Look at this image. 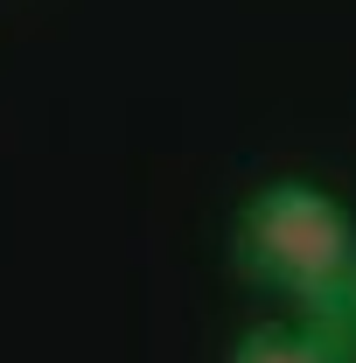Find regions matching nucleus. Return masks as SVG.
<instances>
[{"instance_id": "f257e3e1", "label": "nucleus", "mask_w": 356, "mask_h": 363, "mask_svg": "<svg viewBox=\"0 0 356 363\" xmlns=\"http://www.w3.org/2000/svg\"><path fill=\"white\" fill-rule=\"evenodd\" d=\"M238 266L294 315L356 342V217L314 182H266L238 210Z\"/></svg>"}, {"instance_id": "f03ea898", "label": "nucleus", "mask_w": 356, "mask_h": 363, "mask_svg": "<svg viewBox=\"0 0 356 363\" xmlns=\"http://www.w3.org/2000/svg\"><path fill=\"white\" fill-rule=\"evenodd\" d=\"M223 363H356V342L335 328H314V321H266V328H245L230 342Z\"/></svg>"}]
</instances>
